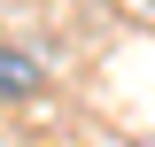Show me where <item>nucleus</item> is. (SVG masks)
I'll return each mask as SVG.
<instances>
[{"label": "nucleus", "mask_w": 155, "mask_h": 147, "mask_svg": "<svg viewBox=\"0 0 155 147\" xmlns=\"http://www.w3.org/2000/svg\"><path fill=\"white\" fill-rule=\"evenodd\" d=\"M23 93H39V62L23 47H0V101H23Z\"/></svg>", "instance_id": "obj_1"}]
</instances>
